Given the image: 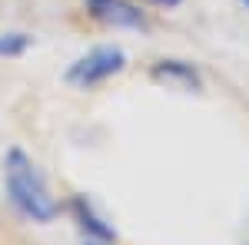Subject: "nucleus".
<instances>
[{
	"label": "nucleus",
	"mask_w": 249,
	"mask_h": 245,
	"mask_svg": "<svg viewBox=\"0 0 249 245\" xmlns=\"http://www.w3.org/2000/svg\"><path fill=\"white\" fill-rule=\"evenodd\" d=\"M0 179H3V196H7L10 209L23 222L50 226L63 215V199H57V192L50 189V179L43 176L40 163L23 146L3 149Z\"/></svg>",
	"instance_id": "f257e3e1"
},
{
	"label": "nucleus",
	"mask_w": 249,
	"mask_h": 245,
	"mask_svg": "<svg viewBox=\"0 0 249 245\" xmlns=\"http://www.w3.org/2000/svg\"><path fill=\"white\" fill-rule=\"evenodd\" d=\"M126 66H130V53L120 43H96L63 70V83L80 93H90V90H100L103 83L116 80L120 73H126Z\"/></svg>",
	"instance_id": "f03ea898"
},
{
	"label": "nucleus",
	"mask_w": 249,
	"mask_h": 245,
	"mask_svg": "<svg viewBox=\"0 0 249 245\" xmlns=\"http://www.w3.org/2000/svg\"><path fill=\"white\" fill-rule=\"evenodd\" d=\"M83 17L103 30H130V33L153 30V17L140 0H83Z\"/></svg>",
	"instance_id": "7ed1b4c3"
},
{
	"label": "nucleus",
	"mask_w": 249,
	"mask_h": 245,
	"mask_svg": "<svg viewBox=\"0 0 249 245\" xmlns=\"http://www.w3.org/2000/svg\"><path fill=\"white\" fill-rule=\"evenodd\" d=\"M63 215L77 226L80 239H87V242H120L116 226L96 209V202L87 192H70L63 199Z\"/></svg>",
	"instance_id": "20e7f679"
},
{
	"label": "nucleus",
	"mask_w": 249,
	"mask_h": 245,
	"mask_svg": "<svg viewBox=\"0 0 249 245\" xmlns=\"http://www.w3.org/2000/svg\"><path fill=\"white\" fill-rule=\"evenodd\" d=\"M150 83L163 86V90H183V93H203L206 90V76L203 66L186 57H160L150 63Z\"/></svg>",
	"instance_id": "39448f33"
},
{
	"label": "nucleus",
	"mask_w": 249,
	"mask_h": 245,
	"mask_svg": "<svg viewBox=\"0 0 249 245\" xmlns=\"http://www.w3.org/2000/svg\"><path fill=\"white\" fill-rule=\"evenodd\" d=\"M34 33L27 30H0V60H20L34 50Z\"/></svg>",
	"instance_id": "423d86ee"
},
{
	"label": "nucleus",
	"mask_w": 249,
	"mask_h": 245,
	"mask_svg": "<svg viewBox=\"0 0 249 245\" xmlns=\"http://www.w3.org/2000/svg\"><path fill=\"white\" fill-rule=\"evenodd\" d=\"M143 7H153V10H179L186 0H140Z\"/></svg>",
	"instance_id": "0eeeda50"
},
{
	"label": "nucleus",
	"mask_w": 249,
	"mask_h": 245,
	"mask_svg": "<svg viewBox=\"0 0 249 245\" xmlns=\"http://www.w3.org/2000/svg\"><path fill=\"white\" fill-rule=\"evenodd\" d=\"M80 245H116V242H87V239H83Z\"/></svg>",
	"instance_id": "6e6552de"
},
{
	"label": "nucleus",
	"mask_w": 249,
	"mask_h": 245,
	"mask_svg": "<svg viewBox=\"0 0 249 245\" xmlns=\"http://www.w3.org/2000/svg\"><path fill=\"white\" fill-rule=\"evenodd\" d=\"M239 3H243V7H246V10H249V0H239Z\"/></svg>",
	"instance_id": "1a4fd4ad"
}]
</instances>
